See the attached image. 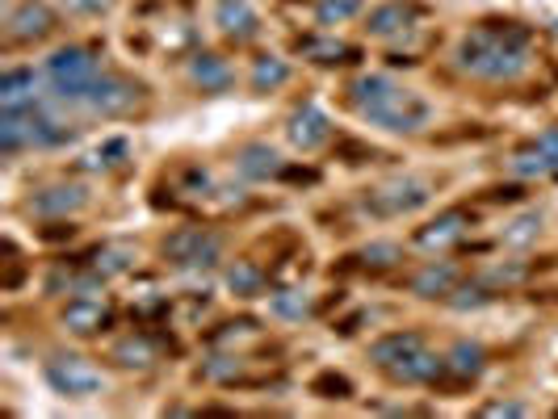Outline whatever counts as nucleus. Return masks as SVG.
<instances>
[{
	"mask_svg": "<svg viewBox=\"0 0 558 419\" xmlns=\"http://www.w3.org/2000/svg\"><path fill=\"white\" fill-rule=\"evenodd\" d=\"M202 373L210 382H235L244 373V361L240 357H210L206 365H202Z\"/></svg>",
	"mask_w": 558,
	"mask_h": 419,
	"instance_id": "obj_35",
	"label": "nucleus"
},
{
	"mask_svg": "<svg viewBox=\"0 0 558 419\" xmlns=\"http://www.w3.org/2000/svg\"><path fill=\"white\" fill-rule=\"evenodd\" d=\"M34 97H38L34 72L17 68V72H5V76H0V105H5V109H30Z\"/></svg>",
	"mask_w": 558,
	"mask_h": 419,
	"instance_id": "obj_21",
	"label": "nucleus"
},
{
	"mask_svg": "<svg viewBox=\"0 0 558 419\" xmlns=\"http://www.w3.org/2000/svg\"><path fill=\"white\" fill-rule=\"evenodd\" d=\"M286 80H290L286 59H277V55L256 59V68H252V88H256V93H273V88H282Z\"/></svg>",
	"mask_w": 558,
	"mask_h": 419,
	"instance_id": "obj_26",
	"label": "nucleus"
},
{
	"mask_svg": "<svg viewBox=\"0 0 558 419\" xmlns=\"http://www.w3.org/2000/svg\"><path fill=\"white\" fill-rule=\"evenodd\" d=\"M227 285L240 298H256L265 290V273H261V264H252V260H235L231 269H227Z\"/></svg>",
	"mask_w": 558,
	"mask_h": 419,
	"instance_id": "obj_25",
	"label": "nucleus"
},
{
	"mask_svg": "<svg viewBox=\"0 0 558 419\" xmlns=\"http://www.w3.org/2000/svg\"><path fill=\"white\" fill-rule=\"evenodd\" d=\"M72 130L55 122L51 114H42L38 105L30 109H5V118H0V147L9 151H21V147H59L68 143Z\"/></svg>",
	"mask_w": 558,
	"mask_h": 419,
	"instance_id": "obj_3",
	"label": "nucleus"
},
{
	"mask_svg": "<svg viewBox=\"0 0 558 419\" xmlns=\"http://www.w3.org/2000/svg\"><path fill=\"white\" fill-rule=\"evenodd\" d=\"M538 147L546 151V156L554 160V168H558V130H546V135L538 139Z\"/></svg>",
	"mask_w": 558,
	"mask_h": 419,
	"instance_id": "obj_41",
	"label": "nucleus"
},
{
	"mask_svg": "<svg viewBox=\"0 0 558 419\" xmlns=\"http://www.w3.org/2000/svg\"><path fill=\"white\" fill-rule=\"evenodd\" d=\"M395 382H403V386H420V382H437L441 373H445V357H433L428 348H416V352H407V357L399 361V365H391L386 369Z\"/></svg>",
	"mask_w": 558,
	"mask_h": 419,
	"instance_id": "obj_15",
	"label": "nucleus"
},
{
	"mask_svg": "<svg viewBox=\"0 0 558 419\" xmlns=\"http://www.w3.org/2000/svg\"><path fill=\"white\" fill-rule=\"evenodd\" d=\"M449 302H454L458 311H475V306L491 302V290H487L483 281H475V285H462V290H454V294H449Z\"/></svg>",
	"mask_w": 558,
	"mask_h": 419,
	"instance_id": "obj_38",
	"label": "nucleus"
},
{
	"mask_svg": "<svg viewBox=\"0 0 558 419\" xmlns=\"http://www.w3.org/2000/svg\"><path fill=\"white\" fill-rule=\"evenodd\" d=\"M235 168H240L248 181H269V176H282V172H286L282 156H277L269 143H248V147H240V156H235Z\"/></svg>",
	"mask_w": 558,
	"mask_h": 419,
	"instance_id": "obj_17",
	"label": "nucleus"
},
{
	"mask_svg": "<svg viewBox=\"0 0 558 419\" xmlns=\"http://www.w3.org/2000/svg\"><path fill=\"white\" fill-rule=\"evenodd\" d=\"M466 227H470V214L466 210H445L428 227L416 231V248H424V252H445V248H454L458 239L466 235Z\"/></svg>",
	"mask_w": 558,
	"mask_h": 419,
	"instance_id": "obj_10",
	"label": "nucleus"
},
{
	"mask_svg": "<svg viewBox=\"0 0 558 419\" xmlns=\"http://www.w3.org/2000/svg\"><path fill=\"white\" fill-rule=\"evenodd\" d=\"M483 365H487V352L479 344H470V340H458L454 348L445 352V369L454 373L458 382H475L483 373Z\"/></svg>",
	"mask_w": 558,
	"mask_h": 419,
	"instance_id": "obj_20",
	"label": "nucleus"
},
{
	"mask_svg": "<svg viewBox=\"0 0 558 419\" xmlns=\"http://www.w3.org/2000/svg\"><path fill=\"white\" fill-rule=\"evenodd\" d=\"M353 13H361V0H324V5L315 9L319 26H332V21H345V17H353Z\"/></svg>",
	"mask_w": 558,
	"mask_h": 419,
	"instance_id": "obj_37",
	"label": "nucleus"
},
{
	"mask_svg": "<svg viewBox=\"0 0 558 419\" xmlns=\"http://www.w3.org/2000/svg\"><path fill=\"white\" fill-rule=\"evenodd\" d=\"M101 281H105V277H97L93 269H89V273H76V269H55V273L47 277V290H51V294H63V290H68V294H93Z\"/></svg>",
	"mask_w": 558,
	"mask_h": 419,
	"instance_id": "obj_27",
	"label": "nucleus"
},
{
	"mask_svg": "<svg viewBox=\"0 0 558 419\" xmlns=\"http://www.w3.org/2000/svg\"><path fill=\"white\" fill-rule=\"evenodd\" d=\"M131 264H135V248H126V244H105L89 256V269L97 277H118V273L131 269Z\"/></svg>",
	"mask_w": 558,
	"mask_h": 419,
	"instance_id": "obj_24",
	"label": "nucleus"
},
{
	"mask_svg": "<svg viewBox=\"0 0 558 419\" xmlns=\"http://www.w3.org/2000/svg\"><path fill=\"white\" fill-rule=\"evenodd\" d=\"M189 76H193V84L202 88V93H223V88L231 84V68L219 59V55H193V63H189Z\"/></svg>",
	"mask_w": 558,
	"mask_h": 419,
	"instance_id": "obj_22",
	"label": "nucleus"
},
{
	"mask_svg": "<svg viewBox=\"0 0 558 419\" xmlns=\"http://www.w3.org/2000/svg\"><path fill=\"white\" fill-rule=\"evenodd\" d=\"M458 290V269L449 260H433L412 277V294L416 298H449Z\"/></svg>",
	"mask_w": 558,
	"mask_h": 419,
	"instance_id": "obj_16",
	"label": "nucleus"
},
{
	"mask_svg": "<svg viewBox=\"0 0 558 419\" xmlns=\"http://www.w3.org/2000/svg\"><path fill=\"white\" fill-rule=\"evenodd\" d=\"M286 135L294 147H303V151H315L319 143H328L332 135V126H328V114L319 105H303V109H294L290 114V126H286Z\"/></svg>",
	"mask_w": 558,
	"mask_h": 419,
	"instance_id": "obj_14",
	"label": "nucleus"
},
{
	"mask_svg": "<svg viewBox=\"0 0 558 419\" xmlns=\"http://www.w3.org/2000/svg\"><path fill=\"white\" fill-rule=\"evenodd\" d=\"M47 382L68 399H89V394L105 390V373L84 357H55L47 361Z\"/></svg>",
	"mask_w": 558,
	"mask_h": 419,
	"instance_id": "obj_8",
	"label": "nucleus"
},
{
	"mask_svg": "<svg viewBox=\"0 0 558 419\" xmlns=\"http://www.w3.org/2000/svg\"><path fill=\"white\" fill-rule=\"evenodd\" d=\"M483 415H525V407L521 403H487Z\"/></svg>",
	"mask_w": 558,
	"mask_h": 419,
	"instance_id": "obj_40",
	"label": "nucleus"
},
{
	"mask_svg": "<svg viewBox=\"0 0 558 419\" xmlns=\"http://www.w3.org/2000/svg\"><path fill=\"white\" fill-rule=\"evenodd\" d=\"M110 361H118L122 369H152L156 365V344L147 336H126V340L114 344Z\"/></svg>",
	"mask_w": 558,
	"mask_h": 419,
	"instance_id": "obj_23",
	"label": "nucleus"
},
{
	"mask_svg": "<svg viewBox=\"0 0 558 419\" xmlns=\"http://www.w3.org/2000/svg\"><path fill=\"white\" fill-rule=\"evenodd\" d=\"M126 156H131V143H126V139H105L89 156V168H118Z\"/></svg>",
	"mask_w": 558,
	"mask_h": 419,
	"instance_id": "obj_33",
	"label": "nucleus"
},
{
	"mask_svg": "<svg viewBox=\"0 0 558 419\" xmlns=\"http://www.w3.org/2000/svg\"><path fill=\"white\" fill-rule=\"evenodd\" d=\"M307 51L315 63H353L357 59V47H349V42H307Z\"/></svg>",
	"mask_w": 558,
	"mask_h": 419,
	"instance_id": "obj_32",
	"label": "nucleus"
},
{
	"mask_svg": "<svg viewBox=\"0 0 558 419\" xmlns=\"http://www.w3.org/2000/svg\"><path fill=\"white\" fill-rule=\"evenodd\" d=\"M525 277H529V269H525V264H496V269H487L479 281L487 285L491 294H496V290H508V285H521Z\"/></svg>",
	"mask_w": 558,
	"mask_h": 419,
	"instance_id": "obj_29",
	"label": "nucleus"
},
{
	"mask_svg": "<svg viewBox=\"0 0 558 419\" xmlns=\"http://www.w3.org/2000/svg\"><path fill=\"white\" fill-rule=\"evenodd\" d=\"M458 63L479 80H517L529 68V30L517 21H487L462 38Z\"/></svg>",
	"mask_w": 558,
	"mask_h": 419,
	"instance_id": "obj_1",
	"label": "nucleus"
},
{
	"mask_svg": "<svg viewBox=\"0 0 558 419\" xmlns=\"http://www.w3.org/2000/svg\"><path fill=\"white\" fill-rule=\"evenodd\" d=\"M55 30V13L42 5V0H21L9 13V38L13 42H42Z\"/></svg>",
	"mask_w": 558,
	"mask_h": 419,
	"instance_id": "obj_9",
	"label": "nucleus"
},
{
	"mask_svg": "<svg viewBox=\"0 0 558 419\" xmlns=\"http://www.w3.org/2000/svg\"><path fill=\"white\" fill-rule=\"evenodd\" d=\"M97 76H101V63H97L93 51H84V47H59L47 59V80H51L59 101H76L80 105Z\"/></svg>",
	"mask_w": 558,
	"mask_h": 419,
	"instance_id": "obj_4",
	"label": "nucleus"
},
{
	"mask_svg": "<svg viewBox=\"0 0 558 419\" xmlns=\"http://www.w3.org/2000/svg\"><path fill=\"white\" fill-rule=\"evenodd\" d=\"M538 231H542V218H538V214H521L517 223L504 231V244L525 248V244H533V239H538Z\"/></svg>",
	"mask_w": 558,
	"mask_h": 419,
	"instance_id": "obj_34",
	"label": "nucleus"
},
{
	"mask_svg": "<svg viewBox=\"0 0 558 419\" xmlns=\"http://www.w3.org/2000/svg\"><path fill=\"white\" fill-rule=\"evenodd\" d=\"M428 197H433V185H428L424 176H395V181H386L382 189L370 193L366 206L382 218H399V214H412V210L428 206Z\"/></svg>",
	"mask_w": 558,
	"mask_h": 419,
	"instance_id": "obj_7",
	"label": "nucleus"
},
{
	"mask_svg": "<svg viewBox=\"0 0 558 419\" xmlns=\"http://www.w3.org/2000/svg\"><path fill=\"white\" fill-rule=\"evenodd\" d=\"M139 101H143V88L135 80H126L118 72H101L80 105L89 109V114H101V118H122V114H131Z\"/></svg>",
	"mask_w": 558,
	"mask_h": 419,
	"instance_id": "obj_6",
	"label": "nucleus"
},
{
	"mask_svg": "<svg viewBox=\"0 0 558 419\" xmlns=\"http://www.w3.org/2000/svg\"><path fill=\"white\" fill-rule=\"evenodd\" d=\"M214 26L235 42H252L261 34V13H256L248 0H219V5H214Z\"/></svg>",
	"mask_w": 558,
	"mask_h": 419,
	"instance_id": "obj_11",
	"label": "nucleus"
},
{
	"mask_svg": "<svg viewBox=\"0 0 558 419\" xmlns=\"http://www.w3.org/2000/svg\"><path fill=\"white\" fill-rule=\"evenodd\" d=\"M273 311L282 319H303V315H311V298L303 290H282V294H273Z\"/></svg>",
	"mask_w": 558,
	"mask_h": 419,
	"instance_id": "obj_31",
	"label": "nucleus"
},
{
	"mask_svg": "<svg viewBox=\"0 0 558 419\" xmlns=\"http://www.w3.org/2000/svg\"><path fill=\"white\" fill-rule=\"evenodd\" d=\"M110 323H114V311L97 298H72L68 306H63V327H68L72 336H97Z\"/></svg>",
	"mask_w": 558,
	"mask_h": 419,
	"instance_id": "obj_12",
	"label": "nucleus"
},
{
	"mask_svg": "<svg viewBox=\"0 0 558 419\" xmlns=\"http://www.w3.org/2000/svg\"><path fill=\"white\" fill-rule=\"evenodd\" d=\"M416 348H424V340L416 332H391V336H378L370 344V361L382 365V369H391V365H399L407 352H416Z\"/></svg>",
	"mask_w": 558,
	"mask_h": 419,
	"instance_id": "obj_19",
	"label": "nucleus"
},
{
	"mask_svg": "<svg viewBox=\"0 0 558 419\" xmlns=\"http://www.w3.org/2000/svg\"><path fill=\"white\" fill-rule=\"evenodd\" d=\"M512 172H517V176H546V172H554V160L546 156L538 143H533V147H525V151L512 156Z\"/></svg>",
	"mask_w": 558,
	"mask_h": 419,
	"instance_id": "obj_28",
	"label": "nucleus"
},
{
	"mask_svg": "<svg viewBox=\"0 0 558 419\" xmlns=\"http://www.w3.org/2000/svg\"><path fill=\"white\" fill-rule=\"evenodd\" d=\"M349 93H353V105L361 118L382 130H395V135H416L433 118L428 101L420 93H412V88L395 84L391 76H357L349 84Z\"/></svg>",
	"mask_w": 558,
	"mask_h": 419,
	"instance_id": "obj_2",
	"label": "nucleus"
},
{
	"mask_svg": "<svg viewBox=\"0 0 558 419\" xmlns=\"http://www.w3.org/2000/svg\"><path fill=\"white\" fill-rule=\"evenodd\" d=\"M72 13H80V17H97V13H105L114 5V0H63Z\"/></svg>",
	"mask_w": 558,
	"mask_h": 419,
	"instance_id": "obj_39",
	"label": "nucleus"
},
{
	"mask_svg": "<svg viewBox=\"0 0 558 419\" xmlns=\"http://www.w3.org/2000/svg\"><path fill=\"white\" fill-rule=\"evenodd\" d=\"M282 176H286V181H315V172H311V168H286Z\"/></svg>",
	"mask_w": 558,
	"mask_h": 419,
	"instance_id": "obj_42",
	"label": "nucleus"
},
{
	"mask_svg": "<svg viewBox=\"0 0 558 419\" xmlns=\"http://www.w3.org/2000/svg\"><path fill=\"white\" fill-rule=\"evenodd\" d=\"M311 394H319V399H349L353 394V382L345 378V373H319V378L311 382Z\"/></svg>",
	"mask_w": 558,
	"mask_h": 419,
	"instance_id": "obj_30",
	"label": "nucleus"
},
{
	"mask_svg": "<svg viewBox=\"0 0 558 419\" xmlns=\"http://www.w3.org/2000/svg\"><path fill=\"white\" fill-rule=\"evenodd\" d=\"M84 202H89V189L84 185H47V189H38L30 197V210L42 214V218H63V214H76Z\"/></svg>",
	"mask_w": 558,
	"mask_h": 419,
	"instance_id": "obj_13",
	"label": "nucleus"
},
{
	"mask_svg": "<svg viewBox=\"0 0 558 419\" xmlns=\"http://www.w3.org/2000/svg\"><path fill=\"white\" fill-rule=\"evenodd\" d=\"M416 21V9L403 5V0H386L370 13V34L374 38H395V34H407Z\"/></svg>",
	"mask_w": 558,
	"mask_h": 419,
	"instance_id": "obj_18",
	"label": "nucleus"
},
{
	"mask_svg": "<svg viewBox=\"0 0 558 419\" xmlns=\"http://www.w3.org/2000/svg\"><path fill=\"white\" fill-rule=\"evenodd\" d=\"M357 260L366 264V269H391V264L403 260V252H399V244H370Z\"/></svg>",
	"mask_w": 558,
	"mask_h": 419,
	"instance_id": "obj_36",
	"label": "nucleus"
},
{
	"mask_svg": "<svg viewBox=\"0 0 558 419\" xmlns=\"http://www.w3.org/2000/svg\"><path fill=\"white\" fill-rule=\"evenodd\" d=\"M164 256L177 269H214L223 256V239L206 227H181L164 239Z\"/></svg>",
	"mask_w": 558,
	"mask_h": 419,
	"instance_id": "obj_5",
	"label": "nucleus"
}]
</instances>
